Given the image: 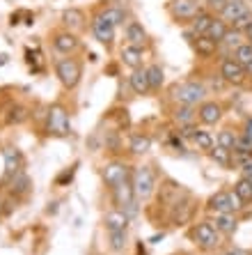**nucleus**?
<instances>
[{"label": "nucleus", "instance_id": "f257e3e1", "mask_svg": "<svg viewBox=\"0 0 252 255\" xmlns=\"http://www.w3.org/2000/svg\"><path fill=\"white\" fill-rule=\"evenodd\" d=\"M170 97L174 104H183V106H197L206 97V88L202 81H181L170 88Z\"/></svg>", "mask_w": 252, "mask_h": 255}, {"label": "nucleus", "instance_id": "f03ea898", "mask_svg": "<svg viewBox=\"0 0 252 255\" xmlns=\"http://www.w3.org/2000/svg\"><path fill=\"white\" fill-rule=\"evenodd\" d=\"M55 76L62 83L65 90H76L78 83H81L83 76V65L81 60L74 58V55H62V58L55 60Z\"/></svg>", "mask_w": 252, "mask_h": 255}, {"label": "nucleus", "instance_id": "7ed1b4c3", "mask_svg": "<svg viewBox=\"0 0 252 255\" xmlns=\"http://www.w3.org/2000/svg\"><path fill=\"white\" fill-rule=\"evenodd\" d=\"M110 198H112L115 209H122L129 219H135V216H138V212H140V202H138V198H135V191H133L131 179H126V182H122V184H117V186H112Z\"/></svg>", "mask_w": 252, "mask_h": 255}, {"label": "nucleus", "instance_id": "20e7f679", "mask_svg": "<svg viewBox=\"0 0 252 255\" xmlns=\"http://www.w3.org/2000/svg\"><path fill=\"white\" fill-rule=\"evenodd\" d=\"M46 131L55 138H67L71 133V118L60 101L51 104L46 111Z\"/></svg>", "mask_w": 252, "mask_h": 255}, {"label": "nucleus", "instance_id": "39448f33", "mask_svg": "<svg viewBox=\"0 0 252 255\" xmlns=\"http://www.w3.org/2000/svg\"><path fill=\"white\" fill-rule=\"evenodd\" d=\"M131 184H133L138 202H147L156 191V175L152 166H135L131 172Z\"/></svg>", "mask_w": 252, "mask_h": 255}, {"label": "nucleus", "instance_id": "423d86ee", "mask_svg": "<svg viewBox=\"0 0 252 255\" xmlns=\"http://www.w3.org/2000/svg\"><path fill=\"white\" fill-rule=\"evenodd\" d=\"M190 239H193V244L197 246L199 251H216L218 246H220V232H218V228L213 226L211 221H199V223H195L193 228H190Z\"/></svg>", "mask_w": 252, "mask_h": 255}, {"label": "nucleus", "instance_id": "0eeeda50", "mask_svg": "<svg viewBox=\"0 0 252 255\" xmlns=\"http://www.w3.org/2000/svg\"><path fill=\"white\" fill-rule=\"evenodd\" d=\"M204 0H170L168 2V12H170V16L174 18L176 23L179 21H193L195 16H197L199 12H204Z\"/></svg>", "mask_w": 252, "mask_h": 255}, {"label": "nucleus", "instance_id": "6e6552de", "mask_svg": "<svg viewBox=\"0 0 252 255\" xmlns=\"http://www.w3.org/2000/svg\"><path fill=\"white\" fill-rule=\"evenodd\" d=\"M218 76L223 78L225 83L234 85V88H241V85H246V81L250 76H248L246 67L241 65L236 58H232V55H225L223 60H220V74Z\"/></svg>", "mask_w": 252, "mask_h": 255}, {"label": "nucleus", "instance_id": "1a4fd4ad", "mask_svg": "<svg viewBox=\"0 0 252 255\" xmlns=\"http://www.w3.org/2000/svg\"><path fill=\"white\" fill-rule=\"evenodd\" d=\"M131 172H133V168H131L126 161L112 159L101 168V177H103V184H106L108 189H112V186H117V184H122V182H126V179H131Z\"/></svg>", "mask_w": 252, "mask_h": 255}, {"label": "nucleus", "instance_id": "9d476101", "mask_svg": "<svg viewBox=\"0 0 252 255\" xmlns=\"http://www.w3.org/2000/svg\"><path fill=\"white\" fill-rule=\"evenodd\" d=\"M51 44H53V48L60 55H74L78 48H81V39H78V35L76 32H71V30H67V28L55 30L53 35H51Z\"/></svg>", "mask_w": 252, "mask_h": 255}, {"label": "nucleus", "instance_id": "9b49d317", "mask_svg": "<svg viewBox=\"0 0 252 255\" xmlns=\"http://www.w3.org/2000/svg\"><path fill=\"white\" fill-rule=\"evenodd\" d=\"M89 30H92L94 39L99 44H103L106 48L112 46V42H115V32H117V28L112 23H108L106 18L101 16V14H94L92 21H89Z\"/></svg>", "mask_w": 252, "mask_h": 255}, {"label": "nucleus", "instance_id": "f8f14e48", "mask_svg": "<svg viewBox=\"0 0 252 255\" xmlns=\"http://www.w3.org/2000/svg\"><path fill=\"white\" fill-rule=\"evenodd\" d=\"M197 120H199V125H204V127L218 125L223 120V104L213 99H204L197 106Z\"/></svg>", "mask_w": 252, "mask_h": 255}, {"label": "nucleus", "instance_id": "ddd939ff", "mask_svg": "<svg viewBox=\"0 0 252 255\" xmlns=\"http://www.w3.org/2000/svg\"><path fill=\"white\" fill-rule=\"evenodd\" d=\"M119 62L129 69H138L145 62V48L142 46H133V44H126V46L119 48Z\"/></svg>", "mask_w": 252, "mask_h": 255}, {"label": "nucleus", "instance_id": "4468645a", "mask_svg": "<svg viewBox=\"0 0 252 255\" xmlns=\"http://www.w3.org/2000/svg\"><path fill=\"white\" fill-rule=\"evenodd\" d=\"M206 212L209 214H225V212H234L232 207V196L227 189L216 191L209 200H206Z\"/></svg>", "mask_w": 252, "mask_h": 255}, {"label": "nucleus", "instance_id": "2eb2a0df", "mask_svg": "<svg viewBox=\"0 0 252 255\" xmlns=\"http://www.w3.org/2000/svg\"><path fill=\"white\" fill-rule=\"evenodd\" d=\"M60 18H62V25L67 30H71V32H78V30H83L87 25V16H85V12L81 7H67Z\"/></svg>", "mask_w": 252, "mask_h": 255}, {"label": "nucleus", "instance_id": "dca6fc26", "mask_svg": "<svg viewBox=\"0 0 252 255\" xmlns=\"http://www.w3.org/2000/svg\"><path fill=\"white\" fill-rule=\"evenodd\" d=\"M129 88L133 90V95L145 97L152 92V85H149V76H147V67H138V69H131L129 76Z\"/></svg>", "mask_w": 252, "mask_h": 255}, {"label": "nucleus", "instance_id": "f3484780", "mask_svg": "<svg viewBox=\"0 0 252 255\" xmlns=\"http://www.w3.org/2000/svg\"><path fill=\"white\" fill-rule=\"evenodd\" d=\"M99 14L106 18L108 23L115 25V28H117V25L129 23V12H126V5H119V2H108V5L103 7Z\"/></svg>", "mask_w": 252, "mask_h": 255}, {"label": "nucleus", "instance_id": "a211bd4d", "mask_svg": "<svg viewBox=\"0 0 252 255\" xmlns=\"http://www.w3.org/2000/svg\"><path fill=\"white\" fill-rule=\"evenodd\" d=\"M124 39H126V44H133V46H145L149 35L140 21H129L124 25Z\"/></svg>", "mask_w": 252, "mask_h": 255}, {"label": "nucleus", "instance_id": "6ab92c4d", "mask_svg": "<svg viewBox=\"0 0 252 255\" xmlns=\"http://www.w3.org/2000/svg\"><path fill=\"white\" fill-rule=\"evenodd\" d=\"M248 12H250V7H248L246 0H227V5L223 7V12L218 14V16L223 18V21H227V23H234V21H239Z\"/></svg>", "mask_w": 252, "mask_h": 255}, {"label": "nucleus", "instance_id": "aec40b11", "mask_svg": "<svg viewBox=\"0 0 252 255\" xmlns=\"http://www.w3.org/2000/svg\"><path fill=\"white\" fill-rule=\"evenodd\" d=\"M211 223L218 228V232L220 235H234L236 228H239V219H236L234 212H225V214H213Z\"/></svg>", "mask_w": 252, "mask_h": 255}, {"label": "nucleus", "instance_id": "412c9836", "mask_svg": "<svg viewBox=\"0 0 252 255\" xmlns=\"http://www.w3.org/2000/svg\"><path fill=\"white\" fill-rule=\"evenodd\" d=\"M129 223H131V219L122 212V209H110V212L103 214V228H106V232H110V230H126V228H129Z\"/></svg>", "mask_w": 252, "mask_h": 255}, {"label": "nucleus", "instance_id": "4be33fe9", "mask_svg": "<svg viewBox=\"0 0 252 255\" xmlns=\"http://www.w3.org/2000/svg\"><path fill=\"white\" fill-rule=\"evenodd\" d=\"M213 18H216V14H211L209 9H204V12H199L197 16L190 21V32H186L188 37L193 35V39L195 37H202V35H206L209 32V25L213 23Z\"/></svg>", "mask_w": 252, "mask_h": 255}, {"label": "nucleus", "instance_id": "5701e85b", "mask_svg": "<svg viewBox=\"0 0 252 255\" xmlns=\"http://www.w3.org/2000/svg\"><path fill=\"white\" fill-rule=\"evenodd\" d=\"M2 156H5V175L12 179L16 172H21L23 156H21V152H18L16 147H7L5 152H2Z\"/></svg>", "mask_w": 252, "mask_h": 255}, {"label": "nucleus", "instance_id": "b1692460", "mask_svg": "<svg viewBox=\"0 0 252 255\" xmlns=\"http://www.w3.org/2000/svg\"><path fill=\"white\" fill-rule=\"evenodd\" d=\"M193 48H195V53H197L199 58L209 60V58H213V55L218 53V42H213L211 37L202 35V37H195L193 39Z\"/></svg>", "mask_w": 252, "mask_h": 255}, {"label": "nucleus", "instance_id": "393cba45", "mask_svg": "<svg viewBox=\"0 0 252 255\" xmlns=\"http://www.w3.org/2000/svg\"><path fill=\"white\" fill-rule=\"evenodd\" d=\"M152 149V138L147 133H131L129 138V152L133 156H142Z\"/></svg>", "mask_w": 252, "mask_h": 255}, {"label": "nucleus", "instance_id": "a878e982", "mask_svg": "<svg viewBox=\"0 0 252 255\" xmlns=\"http://www.w3.org/2000/svg\"><path fill=\"white\" fill-rule=\"evenodd\" d=\"M172 118H174V122L179 127L183 125H195V120H197V108L195 106H183V104H176L174 113H172Z\"/></svg>", "mask_w": 252, "mask_h": 255}, {"label": "nucleus", "instance_id": "bb28decb", "mask_svg": "<svg viewBox=\"0 0 252 255\" xmlns=\"http://www.w3.org/2000/svg\"><path fill=\"white\" fill-rule=\"evenodd\" d=\"M190 140H193V145L197 149H202V152H209V149L216 147V138L211 136V131H206V129H197Z\"/></svg>", "mask_w": 252, "mask_h": 255}, {"label": "nucleus", "instance_id": "cd10ccee", "mask_svg": "<svg viewBox=\"0 0 252 255\" xmlns=\"http://www.w3.org/2000/svg\"><path fill=\"white\" fill-rule=\"evenodd\" d=\"M129 244V232L126 230H110L108 232V246H110L112 253H124Z\"/></svg>", "mask_w": 252, "mask_h": 255}, {"label": "nucleus", "instance_id": "c85d7f7f", "mask_svg": "<svg viewBox=\"0 0 252 255\" xmlns=\"http://www.w3.org/2000/svg\"><path fill=\"white\" fill-rule=\"evenodd\" d=\"M241 37H246V35H243V30L229 28V30H227V35H225V39H223L220 44H218V48H223V46H225V51H227L225 55H232V53H234V48L243 44V42H241Z\"/></svg>", "mask_w": 252, "mask_h": 255}, {"label": "nucleus", "instance_id": "c756f323", "mask_svg": "<svg viewBox=\"0 0 252 255\" xmlns=\"http://www.w3.org/2000/svg\"><path fill=\"white\" fill-rule=\"evenodd\" d=\"M206 154L211 156L213 163H218V166L225 168V170H229V168H232V152H229V149H223L220 145H216V147L209 149Z\"/></svg>", "mask_w": 252, "mask_h": 255}, {"label": "nucleus", "instance_id": "7c9ffc66", "mask_svg": "<svg viewBox=\"0 0 252 255\" xmlns=\"http://www.w3.org/2000/svg\"><path fill=\"white\" fill-rule=\"evenodd\" d=\"M227 30H229L227 21H223L220 16H216V18H213V23L209 25V32H206V37H211L213 42L220 44L225 39V35H227Z\"/></svg>", "mask_w": 252, "mask_h": 255}, {"label": "nucleus", "instance_id": "2f4dec72", "mask_svg": "<svg viewBox=\"0 0 252 255\" xmlns=\"http://www.w3.org/2000/svg\"><path fill=\"white\" fill-rule=\"evenodd\" d=\"M9 186H12V193L14 196H25L30 191V177L25 172H16L12 179H9Z\"/></svg>", "mask_w": 252, "mask_h": 255}, {"label": "nucleus", "instance_id": "473e14b6", "mask_svg": "<svg viewBox=\"0 0 252 255\" xmlns=\"http://www.w3.org/2000/svg\"><path fill=\"white\" fill-rule=\"evenodd\" d=\"M236 138H239V133H234L232 129H223V131H218L216 145H220L223 149H229V152H234L236 149Z\"/></svg>", "mask_w": 252, "mask_h": 255}, {"label": "nucleus", "instance_id": "72a5a7b5", "mask_svg": "<svg viewBox=\"0 0 252 255\" xmlns=\"http://www.w3.org/2000/svg\"><path fill=\"white\" fill-rule=\"evenodd\" d=\"M147 76H149V85H152V92L163 88V81H165V74H163V67L161 65H149L147 67Z\"/></svg>", "mask_w": 252, "mask_h": 255}, {"label": "nucleus", "instance_id": "f704fd0d", "mask_svg": "<svg viewBox=\"0 0 252 255\" xmlns=\"http://www.w3.org/2000/svg\"><path fill=\"white\" fill-rule=\"evenodd\" d=\"M234 191L239 193V198L243 202H252V179H248V177H239V182L234 184Z\"/></svg>", "mask_w": 252, "mask_h": 255}, {"label": "nucleus", "instance_id": "c9c22d12", "mask_svg": "<svg viewBox=\"0 0 252 255\" xmlns=\"http://www.w3.org/2000/svg\"><path fill=\"white\" fill-rule=\"evenodd\" d=\"M232 58H236L243 67L250 65V62H252V44L250 42H243L241 46H236L234 53H232Z\"/></svg>", "mask_w": 252, "mask_h": 255}, {"label": "nucleus", "instance_id": "e433bc0d", "mask_svg": "<svg viewBox=\"0 0 252 255\" xmlns=\"http://www.w3.org/2000/svg\"><path fill=\"white\" fill-rule=\"evenodd\" d=\"M78 166L81 163H74V166H69V168H65V170L60 172L58 177H55V186H69L71 182H74V177H76V170H78Z\"/></svg>", "mask_w": 252, "mask_h": 255}, {"label": "nucleus", "instance_id": "4c0bfd02", "mask_svg": "<svg viewBox=\"0 0 252 255\" xmlns=\"http://www.w3.org/2000/svg\"><path fill=\"white\" fill-rule=\"evenodd\" d=\"M25 120H28V111H25L23 106H12L9 115H7V122H9V125H21Z\"/></svg>", "mask_w": 252, "mask_h": 255}, {"label": "nucleus", "instance_id": "58836bf2", "mask_svg": "<svg viewBox=\"0 0 252 255\" xmlns=\"http://www.w3.org/2000/svg\"><path fill=\"white\" fill-rule=\"evenodd\" d=\"M236 149L252 156V138L246 136V133H239V138H236Z\"/></svg>", "mask_w": 252, "mask_h": 255}, {"label": "nucleus", "instance_id": "ea45409f", "mask_svg": "<svg viewBox=\"0 0 252 255\" xmlns=\"http://www.w3.org/2000/svg\"><path fill=\"white\" fill-rule=\"evenodd\" d=\"M227 5V0H204V7L209 9V12H216V14H220L223 12V7Z\"/></svg>", "mask_w": 252, "mask_h": 255}, {"label": "nucleus", "instance_id": "a19ab883", "mask_svg": "<svg viewBox=\"0 0 252 255\" xmlns=\"http://www.w3.org/2000/svg\"><path fill=\"white\" fill-rule=\"evenodd\" d=\"M239 170H241V177L252 179V159H250V161H246V163H243V166H241Z\"/></svg>", "mask_w": 252, "mask_h": 255}, {"label": "nucleus", "instance_id": "79ce46f5", "mask_svg": "<svg viewBox=\"0 0 252 255\" xmlns=\"http://www.w3.org/2000/svg\"><path fill=\"white\" fill-rule=\"evenodd\" d=\"M223 255H252L250 251H243V249H236V246H232V249H227Z\"/></svg>", "mask_w": 252, "mask_h": 255}, {"label": "nucleus", "instance_id": "37998d69", "mask_svg": "<svg viewBox=\"0 0 252 255\" xmlns=\"http://www.w3.org/2000/svg\"><path fill=\"white\" fill-rule=\"evenodd\" d=\"M243 133L252 138V118H248V120H246V125H243Z\"/></svg>", "mask_w": 252, "mask_h": 255}, {"label": "nucleus", "instance_id": "c03bdc74", "mask_svg": "<svg viewBox=\"0 0 252 255\" xmlns=\"http://www.w3.org/2000/svg\"><path fill=\"white\" fill-rule=\"evenodd\" d=\"M243 35H246V39H248V42H250V44H252V23H250V25H248V28H246V30H243Z\"/></svg>", "mask_w": 252, "mask_h": 255}, {"label": "nucleus", "instance_id": "a18cd8bd", "mask_svg": "<svg viewBox=\"0 0 252 255\" xmlns=\"http://www.w3.org/2000/svg\"><path fill=\"white\" fill-rule=\"evenodd\" d=\"M18 18H21V14H12V16H9V23L16 25V23H18Z\"/></svg>", "mask_w": 252, "mask_h": 255}, {"label": "nucleus", "instance_id": "49530a36", "mask_svg": "<svg viewBox=\"0 0 252 255\" xmlns=\"http://www.w3.org/2000/svg\"><path fill=\"white\" fill-rule=\"evenodd\" d=\"M161 239H163V232H161V235H154V237H152V239H149V242H152V244H159V242H161Z\"/></svg>", "mask_w": 252, "mask_h": 255}, {"label": "nucleus", "instance_id": "de8ad7c7", "mask_svg": "<svg viewBox=\"0 0 252 255\" xmlns=\"http://www.w3.org/2000/svg\"><path fill=\"white\" fill-rule=\"evenodd\" d=\"M0 65H7V55L5 53H0Z\"/></svg>", "mask_w": 252, "mask_h": 255}, {"label": "nucleus", "instance_id": "09e8293b", "mask_svg": "<svg viewBox=\"0 0 252 255\" xmlns=\"http://www.w3.org/2000/svg\"><path fill=\"white\" fill-rule=\"evenodd\" d=\"M246 71H248V76H252V62L250 65H246Z\"/></svg>", "mask_w": 252, "mask_h": 255}]
</instances>
